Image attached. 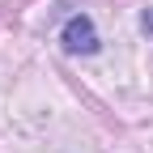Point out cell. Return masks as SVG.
Masks as SVG:
<instances>
[{"mask_svg": "<svg viewBox=\"0 0 153 153\" xmlns=\"http://www.w3.org/2000/svg\"><path fill=\"white\" fill-rule=\"evenodd\" d=\"M64 47H68L72 55H94V51H98V34H94V22H89L85 13L68 17V26H64Z\"/></svg>", "mask_w": 153, "mask_h": 153, "instance_id": "cell-1", "label": "cell"}]
</instances>
